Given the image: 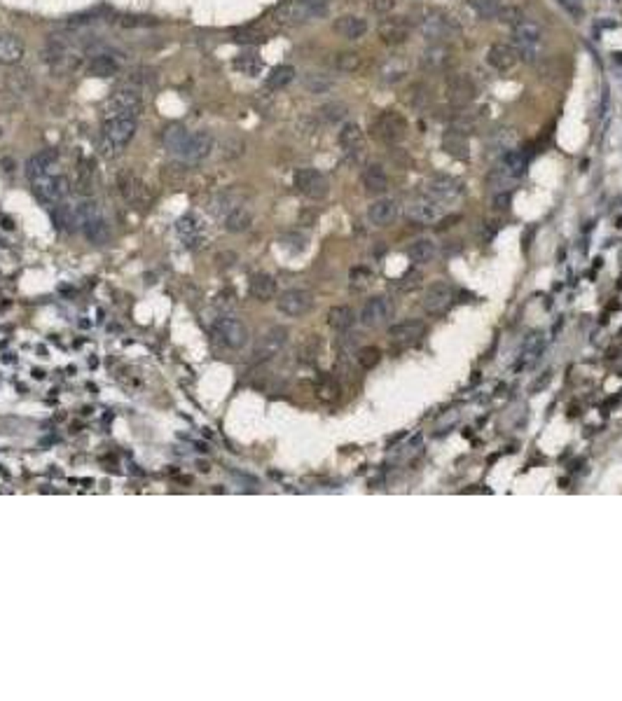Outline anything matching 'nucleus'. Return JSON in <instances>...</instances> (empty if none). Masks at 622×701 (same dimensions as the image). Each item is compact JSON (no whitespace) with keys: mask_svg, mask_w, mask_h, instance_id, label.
<instances>
[{"mask_svg":"<svg viewBox=\"0 0 622 701\" xmlns=\"http://www.w3.org/2000/svg\"><path fill=\"white\" fill-rule=\"evenodd\" d=\"M77 215H80V227L85 232V239L94 246H106L111 241V227H108V220L101 213V208L94 201H85L77 206Z\"/></svg>","mask_w":622,"mask_h":701,"instance_id":"f257e3e1","label":"nucleus"},{"mask_svg":"<svg viewBox=\"0 0 622 701\" xmlns=\"http://www.w3.org/2000/svg\"><path fill=\"white\" fill-rule=\"evenodd\" d=\"M416 28L423 38H428L430 42H447L454 33L459 31V24L452 21V17L442 12H435V10H426L419 14L416 19Z\"/></svg>","mask_w":622,"mask_h":701,"instance_id":"f03ea898","label":"nucleus"},{"mask_svg":"<svg viewBox=\"0 0 622 701\" xmlns=\"http://www.w3.org/2000/svg\"><path fill=\"white\" fill-rule=\"evenodd\" d=\"M372 136L386 145H398L407 136V120L398 110H384L372 122Z\"/></svg>","mask_w":622,"mask_h":701,"instance_id":"7ed1b4c3","label":"nucleus"},{"mask_svg":"<svg viewBox=\"0 0 622 701\" xmlns=\"http://www.w3.org/2000/svg\"><path fill=\"white\" fill-rule=\"evenodd\" d=\"M405 215L407 220H412L416 225H435L444 217V203L423 192L421 196H416V199L407 203Z\"/></svg>","mask_w":622,"mask_h":701,"instance_id":"20e7f679","label":"nucleus"},{"mask_svg":"<svg viewBox=\"0 0 622 701\" xmlns=\"http://www.w3.org/2000/svg\"><path fill=\"white\" fill-rule=\"evenodd\" d=\"M143 110V101L134 87H122L106 101V120L108 117H138Z\"/></svg>","mask_w":622,"mask_h":701,"instance_id":"39448f33","label":"nucleus"},{"mask_svg":"<svg viewBox=\"0 0 622 701\" xmlns=\"http://www.w3.org/2000/svg\"><path fill=\"white\" fill-rule=\"evenodd\" d=\"M70 180L66 175H45V178L33 180V194L35 199L45 206H56L70 194Z\"/></svg>","mask_w":622,"mask_h":701,"instance_id":"423d86ee","label":"nucleus"},{"mask_svg":"<svg viewBox=\"0 0 622 701\" xmlns=\"http://www.w3.org/2000/svg\"><path fill=\"white\" fill-rule=\"evenodd\" d=\"M213 334L220 344H225L227 348H234V350L244 348L248 344V327L241 323L239 318L227 316V313H223L220 318H216Z\"/></svg>","mask_w":622,"mask_h":701,"instance_id":"0eeeda50","label":"nucleus"},{"mask_svg":"<svg viewBox=\"0 0 622 701\" xmlns=\"http://www.w3.org/2000/svg\"><path fill=\"white\" fill-rule=\"evenodd\" d=\"M393 313H396V306L386 295L370 297L361 306V323L365 327H384L393 320Z\"/></svg>","mask_w":622,"mask_h":701,"instance_id":"6e6552de","label":"nucleus"},{"mask_svg":"<svg viewBox=\"0 0 622 701\" xmlns=\"http://www.w3.org/2000/svg\"><path fill=\"white\" fill-rule=\"evenodd\" d=\"M444 91H447V101L454 108H466L471 106L475 96H478V84L473 82L471 75L466 72H456V75H449L447 82H444Z\"/></svg>","mask_w":622,"mask_h":701,"instance_id":"1a4fd4ad","label":"nucleus"},{"mask_svg":"<svg viewBox=\"0 0 622 701\" xmlns=\"http://www.w3.org/2000/svg\"><path fill=\"white\" fill-rule=\"evenodd\" d=\"M117 189H120L122 199L127 203H134V206H150L152 201V192L148 185L134 171H122L117 175Z\"/></svg>","mask_w":622,"mask_h":701,"instance_id":"9d476101","label":"nucleus"},{"mask_svg":"<svg viewBox=\"0 0 622 701\" xmlns=\"http://www.w3.org/2000/svg\"><path fill=\"white\" fill-rule=\"evenodd\" d=\"M295 187L306 196V199H313V201L325 199L328 192H330V182H328L325 175L316 169H299L295 173Z\"/></svg>","mask_w":622,"mask_h":701,"instance_id":"9b49d317","label":"nucleus"},{"mask_svg":"<svg viewBox=\"0 0 622 701\" xmlns=\"http://www.w3.org/2000/svg\"><path fill=\"white\" fill-rule=\"evenodd\" d=\"M421 304H423V311L430 313V316H442V313L454 304V288L444 281L430 283L426 292H423Z\"/></svg>","mask_w":622,"mask_h":701,"instance_id":"f8f14e48","label":"nucleus"},{"mask_svg":"<svg viewBox=\"0 0 622 701\" xmlns=\"http://www.w3.org/2000/svg\"><path fill=\"white\" fill-rule=\"evenodd\" d=\"M454 61H456V52H454V47L449 42H433V45H428L423 49L421 58H419L421 68L430 70V72L447 70V68H452Z\"/></svg>","mask_w":622,"mask_h":701,"instance_id":"ddd939ff","label":"nucleus"},{"mask_svg":"<svg viewBox=\"0 0 622 701\" xmlns=\"http://www.w3.org/2000/svg\"><path fill=\"white\" fill-rule=\"evenodd\" d=\"M101 136H106L108 141H113L117 148L124 150L136 136V117H108L104 120Z\"/></svg>","mask_w":622,"mask_h":701,"instance_id":"4468645a","label":"nucleus"},{"mask_svg":"<svg viewBox=\"0 0 622 701\" xmlns=\"http://www.w3.org/2000/svg\"><path fill=\"white\" fill-rule=\"evenodd\" d=\"M288 344V330L283 325H274L262 334L258 346L253 350V360H269V358L279 355Z\"/></svg>","mask_w":622,"mask_h":701,"instance_id":"2eb2a0df","label":"nucleus"},{"mask_svg":"<svg viewBox=\"0 0 622 701\" xmlns=\"http://www.w3.org/2000/svg\"><path fill=\"white\" fill-rule=\"evenodd\" d=\"M426 194H430L433 199L442 201V203L461 199V196H464V182L452 178V175L435 173V175H430L428 185H426Z\"/></svg>","mask_w":622,"mask_h":701,"instance_id":"dca6fc26","label":"nucleus"},{"mask_svg":"<svg viewBox=\"0 0 622 701\" xmlns=\"http://www.w3.org/2000/svg\"><path fill=\"white\" fill-rule=\"evenodd\" d=\"M276 306H279V311L283 313V316L299 318V316H304V313L311 311L313 297H311L309 290H297V288L295 290H285L283 295L279 297V302H276Z\"/></svg>","mask_w":622,"mask_h":701,"instance_id":"f3484780","label":"nucleus"},{"mask_svg":"<svg viewBox=\"0 0 622 701\" xmlns=\"http://www.w3.org/2000/svg\"><path fill=\"white\" fill-rule=\"evenodd\" d=\"M409 33H412V26L405 17H389V19H382L379 21V28H377V35L384 45L389 47H396L407 42Z\"/></svg>","mask_w":622,"mask_h":701,"instance_id":"a211bd4d","label":"nucleus"},{"mask_svg":"<svg viewBox=\"0 0 622 701\" xmlns=\"http://www.w3.org/2000/svg\"><path fill=\"white\" fill-rule=\"evenodd\" d=\"M213 143L216 141H213V136H211L209 131H197V134H189L185 148H182V152H180L182 162H187V164L204 162V159L211 155V150H213Z\"/></svg>","mask_w":622,"mask_h":701,"instance_id":"6ab92c4d","label":"nucleus"},{"mask_svg":"<svg viewBox=\"0 0 622 701\" xmlns=\"http://www.w3.org/2000/svg\"><path fill=\"white\" fill-rule=\"evenodd\" d=\"M423 334H426V325L416 318L400 320V323H393L389 327V337L393 344H398V346H412L423 337Z\"/></svg>","mask_w":622,"mask_h":701,"instance_id":"aec40b11","label":"nucleus"},{"mask_svg":"<svg viewBox=\"0 0 622 701\" xmlns=\"http://www.w3.org/2000/svg\"><path fill=\"white\" fill-rule=\"evenodd\" d=\"M400 213V203L393 196H379L368 206V220L377 227H386L398 217Z\"/></svg>","mask_w":622,"mask_h":701,"instance_id":"412c9836","label":"nucleus"},{"mask_svg":"<svg viewBox=\"0 0 622 701\" xmlns=\"http://www.w3.org/2000/svg\"><path fill=\"white\" fill-rule=\"evenodd\" d=\"M340 141V148L347 152L351 159H361L363 157V145H365V138H363V129L358 127L356 122H347L340 131L337 136Z\"/></svg>","mask_w":622,"mask_h":701,"instance_id":"4be33fe9","label":"nucleus"},{"mask_svg":"<svg viewBox=\"0 0 622 701\" xmlns=\"http://www.w3.org/2000/svg\"><path fill=\"white\" fill-rule=\"evenodd\" d=\"M56 159H58V152L52 150V148L35 152V155H31L26 159V178L31 182L38 180V178H45V175L49 173V169L56 164Z\"/></svg>","mask_w":622,"mask_h":701,"instance_id":"5701e85b","label":"nucleus"},{"mask_svg":"<svg viewBox=\"0 0 622 701\" xmlns=\"http://www.w3.org/2000/svg\"><path fill=\"white\" fill-rule=\"evenodd\" d=\"M361 182L368 194L375 196H384L386 189H389V175H386L382 164H368L361 173Z\"/></svg>","mask_w":622,"mask_h":701,"instance_id":"b1692460","label":"nucleus"},{"mask_svg":"<svg viewBox=\"0 0 622 701\" xmlns=\"http://www.w3.org/2000/svg\"><path fill=\"white\" fill-rule=\"evenodd\" d=\"M487 61H489V65H492V68L506 72L510 68H515L517 61H519V56H517V49L515 47L506 45V42H496V45H492V47L487 49Z\"/></svg>","mask_w":622,"mask_h":701,"instance_id":"393cba45","label":"nucleus"},{"mask_svg":"<svg viewBox=\"0 0 622 701\" xmlns=\"http://www.w3.org/2000/svg\"><path fill=\"white\" fill-rule=\"evenodd\" d=\"M332 31L340 35V38L347 40H361L365 33H368V21L363 17H356V14H344V17L335 19Z\"/></svg>","mask_w":622,"mask_h":701,"instance_id":"a878e982","label":"nucleus"},{"mask_svg":"<svg viewBox=\"0 0 622 701\" xmlns=\"http://www.w3.org/2000/svg\"><path fill=\"white\" fill-rule=\"evenodd\" d=\"M442 150L454 159H468V150H471V145H468V134H464V131H459L454 127L447 129L442 136Z\"/></svg>","mask_w":622,"mask_h":701,"instance_id":"bb28decb","label":"nucleus"},{"mask_svg":"<svg viewBox=\"0 0 622 701\" xmlns=\"http://www.w3.org/2000/svg\"><path fill=\"white\" fill-rule=\"evenodd\" d=\"M248 292H251L253 299L258 302H269V299L276 297L279 292V286H276V279L269 274H255L251 283H248Z\"/></svg>","mask_w":622,"mask_h":701,"instance_id":"cd10ccee","label":"nucleus"},{"mask_svg":"<svg viewBox=\"0 0 622 701\" xmlns=\"http://www.w3.org/2000/svg\"><path fill=\"white\" fill-rule=\"evenodd\" d=\"M187 138H189V131L182 127V124L178 122H173V124H166V127L162 129V143H164V148L173 152V155H180L182 148H185V143H187Z\"/></svg>","mask_w":622,"mask_h":701,"instance_id":"c85d7f7f","label":"nucleus"},{"mask_svg":"<svg viewBox=\"0 0 622 701\" xmlns=\"http://www.w3.org/2000/svg\"><path fill=\"white\" fill-rule=\"evenodd\" d=\"M52 222L56 229L61 232H73L75 227H80V215H77V208L68 206V203L58 201L56 206L52 208Z\"/></svg>","mask_w":622,"mask_h":701,"instance_id":"c756f323","label":"nucleus"},{"mask_svg":"<svg viewBox=\"0 0 622 701\" xmlns=\"http://www.w3.org/2000/svg\"><path fill=\"white\" fill-rule=\"evenodd\" d=\"M24 58V42L17 35H0V63L14 65Z\"/></svg>","mask_w":622,"mask_h":701,"instance_id":"7c9ffc66","label":"nucleus"},{"mask_svg":"<svg viewBox=\"0 0 622 701\" xmlns=\"http://www.w3.org/2000/svg\"><path fill=\"white\" fill-rule=\"evenodd\" d=\"M356 320H358L356 311L347 304H337V306H332V309L328 311V325H330L332 330H337V332L351 330Z\"/></svg>","mask_w":622,"mask_h":701,"instance_id":"2f4dec72","label":"nucleus"},{"mask_svg":"<svg viewBox=\"0 0 622 701\" xmlns=\"http://www.w3.org/2000/svg\"><path fill=\"white\" fill-rule=\"evenodd\" d=\"M253 225V213L251 208L246 206H237L232 208L230 213L225 215V229L230 234H241V232H248Z\"/></svg>","mask_w":622,"mask_h":701,"instance_id":"473e14b6","label":"nucleus"},{"mask_svg":"<svg viewBox=\"0 0 622 701\" xmlns=\"http://www.w3.org/2000/svg\"><path fill=\"white\" fill-rule=\"evenodd\" d=\"M435 253H437V248L430 239H416L407 248V258L412 260L414 265H428V262H433Z\"/></svg>","mask_w":622,"mask_h":701,"instance_id":"72a5a7b5","label":"nucleus"},{"mask_svg":"<svg viewBox=\"0 0 622 701\" xmlns=\"http://www.w3.org/2000/svg\"><path fill=\"white\" fill-rule=\"evenodd\" d=\"M499 169L506 173L510 180L522 178V173L526 169V157L522 155V152H517V150L503 152V157H501V162H499Z\"/></svg>","mask_w":622,"mask_h":701,"instance_id":"f704fd0d","label":"nucleus"},{"mask_svg":"<svg viewBox=\"0 0 622 701\" xmlns=\"http://www.w3.org/2000/svg\"><path fill=\"white\" fill-rule=\"evenodd\" d=\"M512 33H515V40L519 42H531V45H540L543 42V28L529 17L519 21L517 26H512Z\"/></svg>","mask_w":622,"mask_h":701,"instance_id":"c9c22d12","label":"nucleus"},{"mask_svg":"<svg viewBox=\"0 0 622 701\" xmlns=\"http://www.w3.org/2000/svg\"><path fill=\"white\" fill-rule=\"evenodd\" d=\"M409 70V61L405 56H391L382 68H379V75H382L384 82H398L407 75Z\"/></svg>","mask_w":622,"mask_h":701,"instance_id":"e433bc0d","label":"nucleus"},{"mask_svg":"<svg viewBox=\"0 0 622 701\" xmlns=\"http://www.w3.org/2000/svg\"><path fill=\"white\" fill-rule=\"evenodd\" d=\"M89 72L97 77H113L120 72V63L111 54H94V58L89 61Z\"/></svg>","mask_w":622,"mask_h":701,"instance_id":"4c0bfd02","label":"nucleus"},{"mask_svg":"<svg viewBox=\"0 0 622 701\" xmlns=\"http://www.w3.org/2000/svg\"><path fill=\"white\" fill-rule=\"evenodd\" d=\"M73 187H75V192L80 196H89L94 192V164L89 162V159L80 162V169H77Z\"/></svg>","mask_w":622,"mask_h":701,"instance_id":"58836bf2","label":"nucleus"},{"mask_svg":"<svg viewBox=\"0 0 622 701\" xmlns=\"http://www.w3.org/2000/svg\"><path fill=\"white\" fill-rule=\"evenodd\" d=\"M489 145H492V148H496V150H501V152L515 150V145H517V131L515 129H508V127L496 129V131H492V136H489Z\"/></svg>","mask_w":622,"mask_h":701,"instance_id":"ea45409f","label":"nucleus"},{"mask_svg":"<svg viewBox=\"0 0 622 701\" xmlns=\"http://www.w3.org/2000/svg\"><path fill=\"white\" fill-rule=\"evenodd\" d=\"M246 152V141L239 134H227L220 138V155L223 159H239Z\"/></svg>","mask_w":622,"mask_h":701,"instance_id":"a19ab883","label":"nucleus"},{"mask_svg":"<svg viewBox=\"0 0 622 701\" xmlns=\"http://www.w3.org/2000/svg\"><path fill=\"white\" fill-rule=\"evenodd\" d=\"M302 87L309 94H328L335 87V82L325 72H306L302 77Z\"/></svg>","mask_w":622,"mask_h":701,"instance_id":"79ce46f5","label":"nucleus"},{"mask_svg":"<svg viewBox=\"0 0 622 701\" xmlns=\"http://www.w3.org/2000/svg\"><path fill=\"white\" fill-rule=\"evenodd\" d=\"M295 80V68L292 65H276V68L267 75V89H283Z\"/></svg>","mask_w":622,"mask_h":701,"instance_id":"37998d69","label":"nucleus"},{"mask_svg":"<svg viewBox=\"0 0 622 701\" xmlns=\"http://www.w3.org/2000/svg\"><path fill=\"white\" fill-rule=\"evenodd\" d=\"M318 115H321V120L328 122V124H340L342 120H347L349 117V106L342 103V101H330V103L321 106Z\"/></svg>","mask_w":622,"mask_h":701,"instance_id":"c03bdc74","label":"nucleus"},{"mask_svg":"<svg viewBox=\"0 0 622 701\" xmlns=\"http://www.w3.org/2000/svg\"><path fill=\"white\" fill-rule=\"evenodd\" d=\"M468 5L480 19H496L503 7L501 0H468Z\"/></svg>","mask_w":622,"mask_h":701,"instance_id":"a18cd8bd","label":"nucleus"},{"mask_svg":"<svg viewBox=\"0 0 622 701\" xmlns=\"http://www.w3.org/2000/svg\"><path fill=\"white\" fill-rule=\"evenodd\" d=\"M31 75H28L26 70H12L10 75H7V87H10V91L12 94H17V96H21V94H28V89H31Z\"/></svg>","mask_w":622,"mask_h":701,"instance_id":"49530a36","label":"nucleus"},{"mask_svg":"<svg viewBox=\"0 0 622 701\" xmlns=\"http://www.w3.org/2000/svg\"><path fill=\"white\" fill-rule=\"evenodd\" d=\"M361 63H363L361 54L351 52V49H347V52H340L337 58H335V65H337V70H342V72H356L358 68H361Z\"/></svg>","mask_w":622,"mask_h":701,"instance_id":"de8ad7c7","label":"nucleus"},{"mask_svg":"<svg viewBox=\"0 0 622 701\" xmlns=\"http://www.w3.org/2000/svg\"><path fill=\"white\" fill-rule=\"evenodd\" d=\"M178 234L185 241H197V239H199V234H201L199 220H197V217H192V215L182 217V220H178Z\"/></svg>","mask_w":622,"mask_h":701,"instance_id":"09e8293b","label":"nucleus"},{"mask_svg":"<svg viewBox=\"0 0 622 701\" xmlns=\"http://www.w3.org/2000/svg\"><path fill=\"white\" fill-rule=\"evenodd\" d=\"M379 360H382V350L377 346H363L358 350V365H361L363 370H375Z\"/></svg>","mask_w":622,"mask_h":701,"instance_id":"8fccbe9b","label":"nucleus"},{"mask_svg":"<svg viewBox=\"0 0 622 701\" xmlns=\"http://www.w3.org/2000/svg\"><path fill=\"white\" fill-rule=\"evenodd\" d=\"M496 19H499L501 24H506V26L512 28V26H517L522 19H526V14H524L522 7H517V5H503Z\"/></svg>","mask_w":622,"mask_h":701,"instance_id":"3c124183","label":"nucleus"},{"mask_svg":"<svg viewBox=\"0 0 622 701\" xmlns=\"http://www.w3.org/2000/svg\"><path fill=\"white\" fill-rule=\"evenodd\" d=\"M101 12H104V7H99V10H89V12H80V14H73V17H68V21H66V26L68 28H82V26H89L94 24L99 17H101Z\"/></svg>","mask_w":622,"mask_h":701,"instance_id":"603ef678","label":"nucleus"},{"mask_svg":"<svg viewBox=\"0 0 622 701\" xmlns=\"http://www.w3.org/2000/svg\"><path fill=\"white\" fill-rule=\"evenodd\" d=\"M162 178L169 182V185H180L182 180L187 178V169H185V164H169V166H164V171H162Z\"/></svg>","mask_w":622,"mask_h":701,"instance_id":"864d4df0","label":"nucleus"},{"mask_svg":"<svg viewBox=\"0 0 622 701\" xmlns=\"http://www.w3.org/2000/svg\"><path fill=\"white\" fill-rule=\"evenodd\" d=\"M122 28H148V26H159V19L155 17H138V14H127V17L120 19Z\"/></svg>","mask_w":622,"mask_h":701,"instance_id":"5fc2aeb1","label":"nucleus"},{"mask_svg":"<svg viewBox=\"0 0 622 701\" xmlns=\"http://www.w3.org/2000/svg\"><path fill=\"white\" fill-rule=\"evenodd\" d=\"M234 40L244 42V45H260L262 40H267V35L258 31V28H241V31L234 33Z\"/></svg>","mask_w":622,"mask_h":701,"instance_id":"6e6d98bb","label":"nucleus"},{"mask_svg":"<svg viewBox=\"0 0 622 701\" xmlns=\"http://www.w3.org/2000/svg\"><path fill=\"white\" fill-rule=\"evenodd\" d=\"M430 87L428 84H416L412 89V106L416 108H426L430 103Z\"/></svg>","mask_w":622,"mask_h":701,"instance_id":"4d7b16f0","label":"nucleus"},{"mask_svg":"<svg viewBox=\"0 0 622 701\" xmlns=\"http://www.w3.org/2000/svg\"><path fill=\"white\" fill-rule=\"evenodd\" d=\"M131 82H134V84H155L157 82V75H155V70H148V68H138V70H134V72H131Z\"/></svg>","mask_w":622,"mask_h":701,"instance_id":"13d9d810","label":"nucleus"},{"mask_svg":"<svg viewBox=\"0 0 622 701\" xmlns=\"http://www.w3.org/2000/svg\"><path fill=\"white\" fill-rule=\"evenodd\" d=\"M234 65H237V68H241L244 72H248V75H255V72L262 68V61H260L258 56H244V58H239V61L234 63Z\"/></svg>","mask_w":622,"mask_h":701,"instance_id":"bf43d9fd","label":"nucleus"},{"mask_svg":"<svg viewBox=\"0 0 622 701\" xmlns=\"http://www.w3.org/2000/svg\"><path fill=\"white\" fill-rule=\"evenodd\" d=\"M368 279H370L368 269H354L351 272V288H365Z\"/></svg>","mask_w":622,"mask_h":701,"instance_id":"052dcab7","label":"nucleus"},{"mask_svg":"<svg viewBox=\"0 0 622 701\" xmlns=\"http://www.w3.org/2000/svg\"><path fill=\"white\" fill-rule=\"evenodd\" d=\"M510 201H512V194L508 192V189H506V192H499V194L494 196V206L499 208V210H506L510 206Z\"/></svg>","mask_w":622,"mask_h":701,"instance_id":"680f3d73","label":"nucleus"},{"mask_svg":"<svg viewBox=\"0 0 622 701\" xmlns=\"http://www.w3.org/2000/svg\"><path fill=\"white\" fill-rule=\"evenodd\" d=\"M372 7H375V12L386 14V12H391L393 7H396V0H372Z\"/></svg>","mask_w":622,"mask_h":701,"instance_id":"e2e57ef3","label":"nucleus"},{"mask_svg":"<svg viewBox=\"0 0 622 701\" xmlns=\"http://www.w3.org/2000/svg\"><path fill=\"white\" fill-rule=\"evenodd\" d=\"M0 134H3V129H0Z\"/></svg>","mask_w":622,"mask_h":701,"instance_id":"0e129e2a","label":"nucleus"}]
</instances>
